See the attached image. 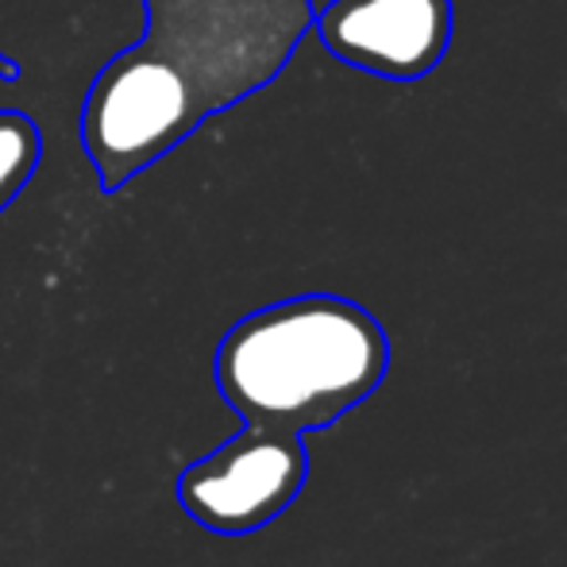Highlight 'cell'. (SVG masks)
<instances>
[{"mask_svg":"<svg viewBox=\"0 0 567 567\" xmlns=\"http://www.w3.org/2000/svg\"><path fill=\"white\" fill-rule=\"evenodd\" d=\"M306 436L244 425L231 441L178 475V506L202 529L247 537L267 529L306 491Z\"/></svg>","mask_w":567,"mask_h":567,"instance_id":"obj_3","label":"cell"},{"mask_svg":"<svg viewBox=\"0 0 567 567\" xmlns=\"http://www.w3.org/2000/svg\"><path fill=\"white\" fill-rule=\"evenodd\" d=\"M147 28L109 59L82 105V147L101 194L171 155L213 113L286 70L313 28V0H143Z\"/></svg>","mask_w":567,"mask_h":567,"instance_id":"obj_1","label":"cell"},{"mask_svg":"<svg viewBox=\"0 0 567 567\" xmlns=\"http://www.w3.org/2000/svg\"><path fill=\"white\" fill-rule=\"evenodd\" d=\"M43 163V132L28 113L0 109V213L20 197Z\"/></svg>","mask_w":567,"mask_h":567,"instance_id":"obj_5","label":"cell"},{"mask_svg":"<svg viewBox=\"0 0 567 567\" xmlns=\"http://www.w3.org/2000/svg\"><path fill=\"white\" fill-rule=\"evenodd\" d=\"M324 51L390 82H417L441 66L455 31L452 0H329L313 16Z\"/></svg>","mask_w":567,"mask_h":567,"instance_id":"obj_4","label":"cell"},{"mask_svg":"<svg viewBox=\"0 0 567 567\" xmlns=\"http://www.w3.org/2000/svg\"><path fill=\"white\" fill-rule=\"evenodd\" d=\"M0 78H4V82H16V78H20V66H16V59H8L4 51H0Z\"/></svg>","mask_w":567,"mask_h":567,"instance_id":"obj_6","label":"cell"},{"mask_svg":"<svg viewBox=\"0 0 567 567\" xmlns=\"http://www.w3.org/2000/svg\"><path fill=\"white\" fill-rule=\"evenodd\" d=\"M386 371V329L340 293H301L255 309L213 355L220 398L244 425L293 436L332 429L382 386Z\"/></svg>","mask_w":567,"mask_h":567,"instance_id":"obj_2","label":"cell"}]
</instances>
